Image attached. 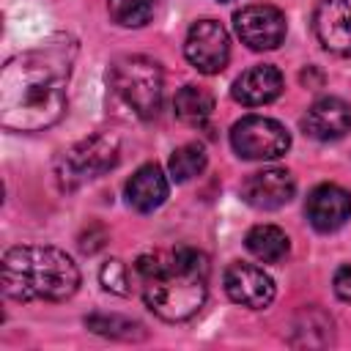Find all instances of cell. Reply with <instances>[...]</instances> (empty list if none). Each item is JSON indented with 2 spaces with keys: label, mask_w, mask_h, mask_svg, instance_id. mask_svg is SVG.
<instances>
[{
  "label": "cell",
  "mask_w": 351,
  "mask_h": 351,
  "mask_svg": "<svg viewBox=\"0 0 351 351\" xmlns=\"http://www.w3.org/2000/svg\"><path fill=\"white\" fill-rule=\"evenodd\" d=\"M206 162H208L206 148L200 143H186V145H181V148H176L170 154L167 170H170V178L181 184V181H189V178L200 176L203 167H206Z\"/></svg>",
  "instance_id": "obj_18"
},
{
  "label": "cell",
  "mask_w": 351,
  "mask_h": 351,
  "mask_svg": "<svg viewBox=\"0 0 351 351\" xmlns=\"http://www.w3.org/2000/svg\"><path fill=\"white\" fill-rule=\"evenodd\" d=\"M115 165H118V140L110 134H93L71 145L55 162V176L63 189H74L90 178H99Z\"/></svg>",
  "instance_id": "obj_5"
},
{
  "label": "cell",
  "mask_w": 351,
  "mask_h": 351,
  "mask_svg": "<svg viewBox=\"0 0 351 351\" xmlns=\"http://www.w3.org/2000/svg\"><path fill=\"white\" fill-rule=\"evenodd\" d=\"M184 55L200 74H219L230 60L228 30L214 19H197L186 33Z\"/></svg>",
  "instance_id": "obj_8"
},
{
  "label": "cell",
  "mask_w": 351,
  "mask_h": 351,
  "mask_svg": "<svg viewBox=\"0 0 351 351\" xmlns=\"http://www.w3.org/2000/svg\"><path fill=\"white\" fill-rule=\"evenodd\" d=\"M77 44L55 36L5 60L0 71V123L11 132H41L66 112V88Z\"/></svg>",
  "instance_id": "obj_1"
},
{
  "label": "cell",
  "mask_w": 351,
  "mask_h": 351,
  "mask_svg": "<svg viewBox=\"0 0 351 351\" xmlns=\"http://www.w3.org/2000/svg\"><path fill=\"white\" fill-rule=\"evenodd\" d=\"M107 11L121 27H143L156 11V0H107Z\"/></svg>",
  "instance_id": "obj_20"
},
{
  "label": "cell",
  "mask_w": 351,
  "mask_h": 351,
  "mask_svg": "<svg viewBox=\"0 0 351 351\" xmlns=\"http://www.w3.org/2000/svg\"><path fill=\"white\" fill-rule=\"evenodd\" d=\"M99 277H101V285H104L110 293H118V296H126V293H129V271H126V266H123L118 258L107 261V263L101 266Z\"/></svg>",
  "instance_id": "obj_21"
},
{
  "label": "cell",
  "mask_w": 351,
  "mask_h": 351,
  "mask_svg": "<svg viewBox=\"0 0 351 351\" xmlns=\"http://www.w3.org/2000/svg\"><path fill=\"white\" fill-rule=\"evenodd\" d=\"M230 145L241 159H277L291 148V134L274 118L247 115L233 123Z\"/></svg>",
  "instance_id": "obj_6"
},
{
  "label": "cell",
  "mask_w": 351,
  "mask_h": 351,
  "mask_svg": "<svg viewBox=\"0 0 351 351\" xmlns=\"http://www.w3.org/2000/svg\"><path fill=\"white\" fill-rule=\"evenodd\" d=\"M335 293L343 299V302H351V263H346V266H340L337 271H335Z\"/></svg>",
  "instance_id": "obj_22"
},
{
  "label": "cell",
  "mask_w": 351,
  "mask_h": 351,
  "mask_svg": "<svg viewBox=\"0 0 351 351\" xmlns=\"http://www.w3.org/2000/svg\"><path fill=\"white\" fill-rule=\"evenodd\" d=\"M110 85L140 118H154L162 107L165 74L154 58L145 55L118 58L110 66Z\"/></svg>",
  "instance_id": "obj_4"
},
{
  "label": "cell",
  "mask_w": 351,
  "mask_h": 351,
  "mask_svg": "<svg viewBox=\"0 0 351 351\" xmlns=\"http://www.w3.org/2000/svg\"><path fill=\"white\" fill-rule=\"evenodd\" d=\"M304 214L315 230L332 233L340 225H346V219L351 214V195L337 184H318L307 195Z\"/></svg>",
  "instance_id": "obj_12"
},
{
  "label": "cell",
  "mask_w": 351,
  "mask_h": 351,
  "mask_svg": "<svg viewBox=\"0 0 351 351\" xmlns=\"http://www.w3.org/2000/svg\"><path fill=\"white\" fill-rule=\"evenodd\" d=\"M296 192V181L285 167H266L252 173L241 184V197L261 211H274L285 206Z\"/></svg>",
  "instance_id": "obj_10"
},
{
  "label": "cell",
  "mask_w": 351,
  "mask_h": 351,
  "mask_svg": "<svg viewBox=\"0 0 351 351\" xmlns=\"http://www.w3.org/2000/svg\"><path fill=\"white\" fill-rule=\"evenodd\" d=\"M85 326L96 335L115 337V340H140L145 337V329L140 321L123 318V315H107V313H93L85 318Z\"/></svg>",
  "instance_id": "obj_19"
},
{
  "label": "cell",
  "mask_w": 351,
  "mask_h": 351,
  "mask_svg": "<svg viewBox=\"0 0 351 351\" xmlns=\"http://www.w3.org/2000/svg\"><path fill=\"white\" fill-rule=\"evenodd\" d=\"M167 189H170V184H167V176L162 173V167L159 165H143L126 181V203L134 211L148 214L165 203Z\"/></svg>",
  "instance_id": "obj_15"
},
{
  "label": "cell",
  "mask_w": 351,
  "mask_h": 351,
  "mask_svg": "<svg viewBox=\"0 0 351 351\" xmlns=\"http://www.w3.org/2000/svg\"><path fill=\"white\" fill-rule=\"evenodd\" d=\"M225 293L230 296V302L250 307V310H263L274 302V280L252 266V263H230L225 269Z\"/></svg>",
  "instance_id": "obj_9"
},
{
  "label": "cell",
  "mask_w": 351,
  "mask_h": 351,
  "mask_svg": "<svg viewBox=\"0 0 351 351\" xmlns=\"http://www.w3.org/2000/svg\"><path fill=\"white\" fill-rule=\"evenodd\" d=\"M313 30L324 49L351 55V0H321L313 14Z\"/></svg>",
  "instance_id": "obj_11"
},
{
  "label": "cell",
  "mask_w": 351,
  "mask_h": 351,
  "mask_svg": "<svg viewBox=\"0 0 351 351\" xmlns=\"http://www.w3.org/2000/svg\"><path fill=\"white\" fill-rule=\"evenodd\" d=\"M233 27L241 44H247L255 52L277 49L285 41V14L277 5L269 3H252L233 14Z\"/></svg>",
  "instance_id": "obj_7"
},
{
  "label": "cell",
  "mask_w": 351,
  "mask_h": 351,
  "mask_svg": "<svg viewBox=\"0 0 351 351\" xmlns=\"http://www.w3.org/2000/svg\"><path fill=\"white\" fill-rule=\"evenodd\" d=\"M233 99L244 107H261V104H269L274 101L280 93H282V74L269 66V63H261V66H252L247 69L236 82H233Z\"/></svg>",
  "instance_id": "obj_14"
},
{
  "label": "cell",
  "mask_w": 351,
  "mask_h": 351,
  "mask_svg": "<svg viewBox=\"0 0 351 351\" xmlns=\"http://www.w3.org/2000/svg\"><path fill=\"white\" fill-rule=\"evenodd\" d=\"M143 299L162 321L192 318L208 293V258L195 247H176L137 258Z\"/></svg>",
  "instance_id": "obj_2"
},
{
  "label": "cell",
  "mask_w": 351,
  "mask_h": 351,
  "mask_svg": "<svg viewBox=\"0 0 351 351\" xmlns=\"http://www.w3.org/2000/svg\"><path fill=\"white\" fill-rule=\"evenodd\" d=\"M173 110L184 123L200 126L214 112V96L200 85H184L173 99Z\"/></svg>",
  "instance_id": "obj_17"
},
{
  "label": "cell",
  "mask_w": 351,
  "mask_h": 351,
  "mask_svg": "<svg viewBox=\"0 0 351 351\" xmlns=\"http://www.w3.org/2000/svg\"><path fill=\"white\" fill-rule=\"evenodd\" d=\"M77 288L80 269L58 247L22 244L3 255V293L14 302H63Z\"/></svg>",
  "instance_id": "obj_3"
},
{
  "label": "cell",
  "mask_w": 351,
  "mask_h": 351,
  "mask_svg": "<svg viewBox=\"0 0 351 351\" xmlns=\"http://www.w3.org/2000/svg\"><path fill=\"white\" fill-rule=\"evenodd\" d=\"M302 129L307 137L321 143L340 140L346 132H351V107L337 96H324L302 115Z\"/></svg>",
  "instance_id": "obj_13"
},
{
  "label": "cell",
  "mask_w": 351,
  "mask_h": 351,
  "mask_svg": "<svg viewBox=\"0 0 351 351\" xmlns=\"http://www.w3.org/2000/svg\"><path fill=\"white\" fill-rule=\"evenodd\" d=\"M244 241L247 250L263 263H280L291 252V239L277 225H255Z\"/></svg>",
  "instance_id": "obj_16"
},
{
  "label": "cell",
  "mask_w": 351,
  "mask_h": 351,
  "mask_svg": "<svg viewBox=\"0 0 351 351\" xmlns=\"http://www.w3.org/2000/svg\"><path fill=\"white\" fill-rule=\"evenodd\" d=\"M219 3H225V0H219Z\"/></svg>",
  "instance_id": "obj_23"
}]
</instances>
